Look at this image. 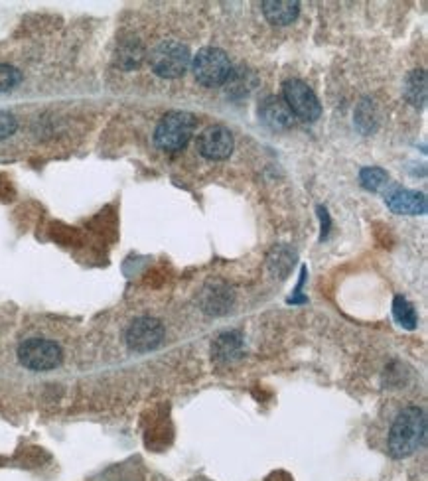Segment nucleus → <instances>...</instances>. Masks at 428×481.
Wrapping results in <instances>:
<instances>
[{
	"mask_svg": "<svg viewBox=\"0 0 428 481\" xmlns=\"http://www.w3.org/2000/svg\"><path fill=\"white\" fill-rule=\"evenodd\" d=\"M192 63L190 50L180 41H164L150 53V65L160 77L176 79L188 72Z\"/></svg>",
	"mask_w": 428,
	"mask_h": 481,
	"instance_id": "20e7f679",
	"label": "nucleus"
},
{
	"mask_svg": "<svg viewBox=\"0 0 428 481\" xmlns=\"http://www.w3.org/2000/svg\"><path fill=\"white\" fill-rule=\"evenodd\" d=\"M20 83V72L14 70L12 65L0 63V93L11 91Z\"/></svg>",
	"mask_w": 428,
	"mask_h": 481,
	"instance_id": "f3484780",
	"label": "nucleus"
},
{
	"mask_svg": "<svg viewBox=\"0 0 428 481\" xmlns=\"http://www.w3.org/2000/svg\"><path fill=\"white\" fill-rule=\"evenodd\" d=\"M197 152L207 160H225L233 152V134L225 126H209L197 138Z\"/></svg>",
	"mask_w": 428,
	"mask_h": 481,
	"instance_id": "6e6552de",
	"label": "nucleus"
},
{
	"mask_svg": "<svg viewBox=\"0 0 428 481\" xmlns=\"http://www.w3.org/2000/svg\"><path fill=\"white\" fill-rule=\"evenodd\" d=\"M16 129H18V123H16V119H14L11 113H4V111H0V140H2V138H8V136H12V134L16 133Z\"/></svg>",
	"mask_w": 428,
	"mask_h": 481,
	"instance_id": "a211bd4d",
	"label": "nucleus"
},
{
	"mask_svg": "<svg viewBox=\"0 0 428 481\" xmlns=\"http://www.w3.org/2000/svg\"><path fill=\"white\" fill-rule=\"evenodd\" d=\"M241 348H243L241 336L237 331H229V334H223L217 338V341L214 343V355L215 359L229 363V361H235L241 355Z\"/></svg>",
	"mask_w": 428,
	"mask_h": 481,
	"instance_id": "ddd939ff",
	"label": "nucleus"
},
{
	"mask_svg": "<svg viewBox=\"0 0 428 481\" xmlns=\"http://www.w3.org/2000/svg\"><path fill=\"white\" fill-rule=\"evenodd\" d=\"M387 205L393 213L398 216H424L427 213V197L424 194L410 190H395L387 195Z\"/></svg>",
	"mask_w": 428,
	"mask_h": 481,
	"instance_id": "1a4fd4ad",
	"label": "nucleus"
},
{
	"mask_svg": "<svg viewBox=\"0 0 428 481\" xmlns=\"http://www.w3.org/2000/svg\"><path fill=\"white\" fill-rule=\"evenodd\" d=\"M300 12V4L292 2V0H266L263 2V14L266 16V20L275 26H286L292 24L296 20Z\"/></svg>",
	"mask_w": 428,
	"mask_h": 481,
	"instance_id": "9b49d317",
	"label": "nucleus"
},
{
	"mask_svg": "<svg viewBox=\"0 0 428 481\" xmlns=\"http://www.w3.org/2000/svg\"><path fill=\"white\" fill-rule=\"evenodd\" d=\"M405 95L410 101V105H422L427 99V73L422 70H415L407 77V87H405Z\"/></svg>",
	"mask_w": 428,
	"mask_h": 481,
	"instance_id": "4468645a",
	"label": "nucleus"
},
{
	"mask_svg": "<svg viewBox=\"0 0 428 481\" xmlns=\"http://www.w3.org/2000/svg\"><path fill=\"white\" fill-rule=\"evenodd\" d=\"M359 182L365 190L379 192V190H383L389 184V174L381 168H363L359 172Z\"/></svg>",
	"mask_w": 428,
	"mask_h": 481,
	"instance_id": "2eb2a0df",
	"label": "nucleus"
},
{
	"mask_svg": "<svg viewBox=\"0 0 428 481\" xmlns=\"http://www.w3.org/2000/svg\"><path fill=\"white\" fill-rule=\"evenodd\" d=\"M233 302V294L231 290L225 286H209L205 288L204 294H202V308L207 314H214V316H219V314H225L229 306Z\"/></svg>",
	"mask_w": 428,
	"mask_h": 481,
	"instance_id": "f8f14e48",
	"label": "nucleus"
},
{
	"mask_svg": "<svg viewBox=\"0 0 428 481\" xmlns=\"http://www.w3.org/2000/svg\"><path fill=\"white\" fill-rule=\"evenodd\" d=\"M427 416L417 407L401 410L389 432V450L393 458H408L424 444Z\"/></svg>",
	"mask_w": 428,
	"mask_h": 481,
	"instance_id": "f257e3e1",
	"label": "nucleus"
},
{
	"mask_svg": "<svg viewBox=\"0 0 428 481\" xmlns=\"http://www.w3.org/2000/svg\"><path fill=\"white\" fill-rule=\"evenodd\" d=\"M195 129V117L186 111H172L164 117L156 126L154 133V143L158 148L174 152L182 150L186 144L190 143Z\"/></svg>",
	"mask_w": 428,
	"mask_h": 481,
	"instance_id": "f03ea898",
	"label": "nucleus"
},
{
	"mask_svg": "<svg viewBox=\"0 0 428 481\" xmlns=\"http://www.w3.org/2000/svg\"><path fill=\"white\" fill-rule=\"evenodd\" d=\"M393 314H395V319H397L403 328H417V314H415V308L410 306L403 296L395 298V302H393Z\"/></svg>",
	"mask_w": 428,
	"mask_h": 481,
	"instance_id": "dca6fc26",
	"label": "nucleus"
},
{
	"mask_svg": "<svg viewBox=\"0 0 428 481\" xmlns=\"http://www.w3.org/2000/svg\"><path fill=\"white\" fill-rule=\"evenodd\" d=\"M18 359L26 369L30 371H51L60 367L63 353L56 341L41 338L26 339L18 348Z\"/></svg>",
	"mask_w": 428,
	"mask_h": 481,
	"instance_id": "39448f33",
	"label": "nucleus"
},
{
	"mask_svg": "<svg viewBox=\"0 0 428 481\" xmlns=\"http://www.w3.org/2000/svg\"><path fill=\"white\" fill-rule=\"evenodd\" d=\"M192 70L197 81L205 87H219L231 75V63L225 51L217 48H204L197 51L192 62Z\"/></svg>",
	"mask_w": 428,
	"mask_h": 481,
	"instance_id": "7ed1b4c3",
	"label": "nucleus"
},
{
	"mask_svg": "<svg viewBox=\"0 0 428 481\" xmlns=\"http://www.w3.org/2000/svg\"><path fill=\"white\" fill-rule=\"evenodd\" d=\"M259 114L263 119V123L268 124L271 129H286L292 124V113L290 109L286 107V103L278 97H268L261 109H259Z\"/></svg>",
	"mask_w": 428,
	"mask_h": 481,
	"instance_id": "9d476101",
	"label": "nucleus"
},
{
	"mask_svg": "<svg viewBox=\"0 0 428 481\" xmlns=\"http://www.w3.org/2000/svg\"><path fill=\"white\" fill-rule=\"evenodd\" d=\"M127 345L136 353H146L156 349L164 339L162 324L154 317H138L127 329Z\"/></svg>",
	"mask_w": 428,
	"mask_h": 481,
	"instance_id": "0eeeda50",
	"label": "nucleus"
},
{
	"mask_svg": "<svg viewBox=\"0 0 428 481\" xmlns=\"http://www.w3.org/2000/svg\"><path fill=\"white\" fill-rule=\"evenodd\" d=\"M283 95H285V103L290 109V113L296 114L298 119H302L306 123H314L322 113V107H320V101H318L314 91L300 79L285 81Z\"/></svg>",
	"mask_w": 428,
	"mask_h": 481,
	"instance_id": "423d86ee",
	"label": "nucleus"
}]
</instances>
